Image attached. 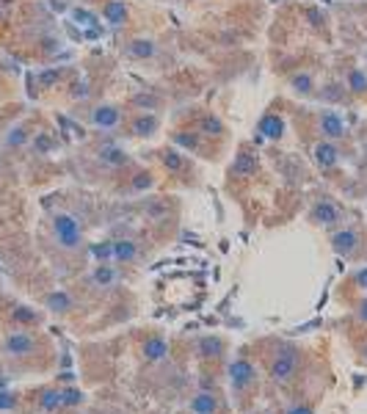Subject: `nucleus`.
<instances>
[{"label":"nucleus","instance_id":"nucleus-32","mask_svg":"<svg viewBox=\"0 0 367 414\" xmlns=\"http://www.w3.org/2000/svg\"><path fill=\"white\" fill-rule=\"evenodd\" d=\"M354 285H357L359 290H365L367 293V265H362L359 271H354Z\"/></svg>","mask_w":367,"mask_h":414},{"label":"nucleus","instance_id":"nucleus-3","mask_svg":"<svg viewBox=\"0 0 367 414\" xmlns=\"http://www.w3.org/2000/svg\"><path fill=\"white\" fill-rule=\"evenodd\" d=\"M53 232H55L58 246L66 249V251L80 249V243H83V229H80L78 218L69 215V213H55L53 215Z\"/></svg>","mask_w":367,"mask_h":414},{"label":"nucleus","instance_id":"nucleus-15","mask_svg":"<svg viewBox=\"0 0 367 414\" xmlns=\"http://www.w3.org/2000/svg\"><path fill=\"white\" fill-rule=\"evenodd\" d=\"M127 55L136 58V61H150V58L158 55V42H155V39H147V36L130 39V42H127Z\"/></svg>","mask_w":367,"mask_h":414},{"label":"nucleus","instance_id":"nucleus-7","mask_svg":"<svg viewBox=\"0 0 367 414\" xmlns=\"http://www.w3.org/2000/svg\"><path fill=\"white\" fill-rule=\"evenodd\" d=\"M122 119H125V111H122V105H116V102H100V105H94L91 114H89V122H91V127H97V130H116V127L122 125Z\"/></svg>","mask_w":367,"mask_h":414},{"label":"nucleus","instance_id":"nucleus-24","mask_svg":"<svg viewBox=\"0 0 367 414\" xmlns=\"http://www.w3.org/2000/svg\"><path fill=\"white\" fill-rule=\"evenodd\" d=\"M166 354H169V343H166L163 337H150V340L144 343V357H147L150 362H161Z\"/></svg>","mask_w":367,"mask_h":414},{"label":"nucleus","instance_id":"nucleus-30","mask_svg":"<svg viewBox=\"0 0 367 414\" xmlns=\"http://www.w3.org/2000/svg\"><path fill=\"white\" fill-rule=\"evenodd\" d=\"M14 321H19V323H36L39 315H36L33 309H28V307H17V309H14Z\"/></svg>","mask_w":367,"mask_h":414},{"label":"nucleus","instance_id":"nucleus-35","mask_svg":"<svg viewBox=\"0 0 367 414\" xmlns=\"http://www.w3.org/2000/svg\"><path fill=\"white\" fill-rule=\"evenodd\" d=\"M287 414H315V409H312L310 404H298V406H293Z\"/></svg>","mask_w":367,"mask_h":414},{"label":"nucleus","instance_id":"nucleus-9","mask_svg":"<svg viewBox=\"0 0 367 414\" xmlns=\"http://www.w3.org/2000/svg\"><path fill=\"white\" fill-rule=\"evenodd\" d=\"M204 141H207V138H204L202 133H196V130H185V127H177V130L172 133V144H174V147H180L185 155H188V152H193V155H202V158H207V161H210Z\"/></svg>","mask_w":367,"mask_h":414},{"label":"nucleus","instance_id":"nucleus-11","mask_svg":"<svg viewBox=\"0 0 367 414\" xmlns=\"http://www.w3.org/2000/svg\"><path fill=\"white\" fill-rule=\"evenodd\" d=\"M193 130L202 133L204 138H224L229 133V127L224 125V119L218 114H213V111H202L196 116V122H193Z\"/></svg>","mask_w":367,"mask_h":414},{"label":"nucleus","instance_id":"nucleus-16","mask_svg":"<svg viewBox=\"0 0 367 414\" xmlns=\"http://www.w3.org/2000/svg\"><path fill=\"white\" fill-rule=\"evenodd\" d=\"M287 86L293 89V94H298V97H315L318 94V83H315V78H312V72H293L290 78H287Z\"/></svg>","mask_w":367,"mask_h":414},{"label":"nucleus","instance_id":"nucleus-4","mask_svg":"<svg viewBox=\"0 0 367 414\" xmlns=\"http://www.w3.org/2000/svg\"><path fill=\"white\" fill-rule=\"evenodd\" d=\"M315 127H318V133H321V138H326V141H343V138H348V125H346V119L334 111V108H321L318 114H315Z\"/></svg>","mask_w":367,"mask_h":414},{"label":"nucleus","instance_id":"nucleus-17","mask_svg":"<svg viewBox=\"0 0 367 414\" xmlns=\"http://www.w3.org/2000/svg\"><path fill=\"white\" fill-rule=\"evenodd\" d=\"M102 17H105L108 25L122 28V25L127 22V17H130V6H127L125 0H108V3L102 6Z\"/></svg>","mask_w":367,"mask_h":414},{"label":"nucleus","instance_id":"nucleus-13","mask_svg":"<svg viewBox=\"0 0 367 414\" xmlns=\"http://www.w3.org/2000/svg\"><path fill=\"white\" fill-rule=\"evenodd\" d=\"M3 348L8 357H30L36 351V337L28 332H11L3 343Z\"/></svg>","mask_w":367,"mask_h":414},{"label":"nucleus","instance_id":"nucleus-1","mask_svg":"<svg viewBox=\"0 0 367 414\" xmlns=\"http://www.w3.org/2000/svg\"><path fill=\"white\" fill-rule=\"evenodd\" d=\"M298 368H301V348L293 343H285L271 362V379L276 384H290L298 376Z\"/></svg>","mask_w":367,"mask_h":414},{"label":"nucleus","instance_id":"nucleus-5","mask_svg":"<svg viewBox=\"0 0 367 414\" xmlns=\"http://www.w3.org/2000/svg\"><path fill=\"white\" fill-rule=\"evenodd\" d=\"M310 221L321 229H334L343 221V210L332 197H318L310 207Z\"/></svg>","mask_w":367,"mask_h":414},{"label":"nucleus","instance_id":"nucleus-33","mask_svg":"<svg viewBox=\"0 0 367 414\" xmlns=\"http://www.w3.org/2000/svg\"><path fill=\"white\" fill-rule=\"evenodd\" d=\"M354 312H357V318H359L362 323H367V296H365V298H359V301H357Z\"/></svg>","mask_w":367,"mask_h":414},{"label":"nucleus","instance_id":"nucleus-22","mask_svg":"<svg viewBox=\"0 0 367 414\" xmlns=\"http://www.w3.org/2000/svg\"><path fill=\"white\" fill-rule=\"evenodd\" d=\"M346 91L348 94H357V97H362V94H367V75L359 69V66H351L348 72H346Z\"/></svg>","mask_w":367,"mask_h":414},{"label":"nucleus","instance_id":"nucleus-31","mask_svg":"<svg viewBox=\"0 0 367 414\" xmlns=\"http://www.w3.org/2000/svg\"><path fill=\"white\" fill-rule=\"evenodd\" d=\"M58 404H64V401H61V395H58V393H47V395H44V398H42V409H55V406H58Z\"/></svg>","mask_w":367,"mask_h":414},{"label":"nucleus","instance_id":"nucleus-25","mask_svg":"<svg viewBox=\"0 0 367 414\" xmlns=\"http://www.w3.org/2000/svg\"><path fill=\"white\" fill-rule=\"evenodd\" d=\"M215 398L210 393H199L193 401H190V412L193 414H215Z\"/></svg>","mask_w":367,"mask_h":414},{"label":"nucleus","instance_id":"nucleus-14","mask_svg":"<svg viewBox=\"0 0 367 414\" xmlns=\"http://www.w3.org/2000/svg\"><path fill=\"white\" fill-rule=\"evenodd\" d=\"M97 161H100L102 166H108V169L130 166V155H127L122 147H116V144H102V147L97 150Z\"/></svg>","mask_w":367,"mask_h":414},{"label":"nucleus","instance_id":"nucleus-20","mask_svg":"<svg viewBox=\"0 0 367 414\" xmlns=\"http://www.w3.org/2000/svg\"><path fill=\"white\" fill-rule=\"evenodd\" d=\"M257 133H262V136L271 138V141L282 138V136H285V122H282V116H279V114H265V116L260 119Z\"/></svg>","mask_w":367,"mask_h":414},{"label":"nucleus","instance_id":"nucleus-29","mask_svg":"<svg viewBox=\"0 0 367 414\" xmlns=\"http://www.w3.org/2000/svg\"><path fill=\"white\" fill-rule=\"evenodd\" d=\"M61 78H64V69H47V72H42V75H39V80H42V86H44V89L55 86Z\"/></svg>","mask_w":367,"mask_h":414},{"label":"nucleus","instance_id":"nucleus-19","mask_svg":"<svg viewBox=\"0 0 367 414\" xmlns=\"http://www.w3.org/2000/svg\"><path fill=\"white\" fill-rule=\"evenodd\" d=\"M257 172V155L249 152V150H240L238 158H235V166L229 172V177H251Z\"/></svg>","mask_w":367,"mask_h":414},{"label":"nucleus","instance_id":"nucleus-28","mask_svg":"<svg viewBox=\"0 0 367 414\" xmlns=\"http://www.w3.org/2000/svg\"><path fill=\"white\" fill-rule=\"evenodd\" d=\"M91 279H94V285L108 287V285H114V282H116V271H114V265H97Z\"/></svg>","mask_w":367,"mask_h":414},{"label":"nucleus","instance_id":"nucleus-26","mask_svg":"<svg viewBox=\"0 0 367 414\" xmlns=\"http://www.w3.org/2000/svg\"><path fill=\"white\" fill-rule=\"evenodd\" d=\"M44 304H47V309H53V312H66V309H72V298H69L64 290L50 293V296L44 298Z\"/></svg>","mask_w":367,"mask_h":414},{"label":"nucleus","instance_id":"nucleus-12","mask_svg":"<svg viewBox=\"0 0 367 414\" xmlns=\"http://www.w3.org/2000/svg\"><path fill=\"white\" fill-rule=\"evenodd\" d=\"M158 161H161V166L169 172V174H174V177H180L185 174L188 169H190V163H188V155H185L180 147H163V150H158Z\"/></svg>","mask_w":367,"mask_h":414},{"label":"nucleus","instance_id":"nucleus-21","mask_svg":"<svg viewBox=\"0 0 367 414\" xmlns=\"http://www.w3.org/2000/svg\"><path fill=\"white\" fill-rule=\"evenodd\" d=\"M155 186H158V177H155L150 169H138V172H133V177H130V191H133V194H150Z\"/></svg>","mask_w":367,"mask_h":414},{"label":"nucleus","instance_id":"nucleus-36","mask_svg":"<svg viewBox=\"0 0 367 414\" xmlns=\"http://www.w3.org/2000/svg\"><path fill=\"white\" fill-rule=\"evenodd\" d=\"M11 406H14L11 395H0V409H11Z\"/></svg>","mask_w":367,"mask_h":414},{"label":"nucleus","instance_id":"nucleus-10","mask_svg":"<svg viewBox=\"0 0 367 414\" xmlns=\"http://www.w3.org/2000/svg\"><path fill=\"white\" fill-rule=\"evenodd\" d=\"M312 161L318 163V169H323V172H332V169H337V166H340V161H343V152H340V147H337L334 141H326V138H321V141L315 144V150H312Z\"/></svg>","mask_w":367,"mask_h":414},{"label":"nucleus","instance_id":"nucleus-2","mask_svg":"<svg viewBox=\"0 0 367 414\" xmlns=\"http://www.w3.org/2000/svg\"><path fill=\"white\" fill-rule=\"evenodd\" d=\"M329 243H332L334 254L343 257V260H357L359 251L365 249V237H362V232L354 229V226H337V229L332 232Z\"/></svg>","mask_w":367,"mask_h":414},{"label":"nucleus","instance_id":"nucleus-23","mask_svg":"<svg viewBox=\"0 0 367 414\" xmlns=\"http://www.w3.org/2000/svg\"><path fill=\"white\" fill-rule=\"evenodd\" d=\"M111 257H114L116 262H133V260L138 257L136 240H116V243L111 246Z\"/></svg>","mask_w":367,"mask_h":414},{"label":"nucleus","instance_id":"nucleus-34","mask_svg":"<svg viewBox=\"0 0 367 414\" xmlns=\"http://www.w3.org/2000/svg\"><path fill=\"white\" fill-rule=\"evenodd\" d=\"M89 94V89H86V80H78L75 86H72V97L78 100V97H86Z\"/></svg>","mask_w":367,"mask_h":414},{"label":"nucleus","instance_id":"nucleus-18","mask_svg":"<svg viewBox=\"0 0 367 414\" xmlns=\"http://www.w3.org/2000/svg\"><path fill=\"white\" fill-rule=\"evenodd\" d=\"M226 351V343L221 337H199L196 340V357L199 359H218Z\"/></svg>","mask_w":367,"mask_h":414},{"label":"nucleus","instance_id":"nucleus-6","mask_svg":"<svg viewBox=\"0 0 367 414\" xmlns=\"http://www.w3.org/2000/svg\"><path fill=\"white\" fill-rule=\"evenodd\" d=\"M161 127H163L161 114H155V111H138L127 122V136L130 138H155L161 133Z\"/></svg>","mask_w":367,"mask_h":414},{"label":"nucleus","instance_id":"nucleus-27","mask_svg":"<svg viewBox=\"0 0 367 414\" xmlns=\"http://www.w3.org/2000/svg\"><path fill=\"white\" fill-rule=\"evenodd\" d=\"M133 105H136L138 111H155V114H158L161 105H163V100H161L158 94H147V91H144V94H136V97H133Z\"/></svg>","mask_w":367,"mask_h":414},{"label":"nucleus","instance_id":"nucleus-37","mask_svg":"<svg viewBox=\"0 0 367 414\" xmlns=\"http://www.w3.org/2000/svg\"><path fill=\"white\" fill-rule=\"evenodd\" d=\"M362 359H365V362H367V345H365V348H362Z\"/></svg>","mask_w":367,"mask_h":414},{"label":"nucleus","instance_id":"nucleus-8","mask_svg":"<svg viewBox=\"0 0 367 414\" xmlns=\"http://www.w3.org/2000/svg\"><path fill=\"white\" fill-rule=\"evenodd\" d=\"M254 381H257V368L249 359L240 357V359H235L229 365V387H232L235 395H243Z\"/></svg>","mask_w":367,"mask_h":414}]
</instances>
